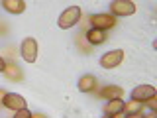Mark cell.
Wrapping results in <instances>:
<instances>
[{
	"label": "cell",
	"instance_id": "2e32d148",
	"mask_svg": "<svg viewBox=\"0 0 157 118\" xmlns=\"http://www.w3.org/2000/svg\"><path fill=\"white\" fill-rule=\"evenodd\" d=\"M147 104H149V108L153 110V108H155V104H157V102H155V96H153V98H147Z\"/></svg>",
	"mask_w": 157,
	"mask_h": 118
},
{
	"label": "cell",
	"instance_id": "ac0fdd59",
	"mask_svg": "<svg viewBox=\"0 0 157 118\" xmlns=\"http://www.w3.org/2000/svg\"><path fill=\"white\" fill-rule=\"evenodd\" d=\"M4 67H6V61L0 57V73H4Z\"/></svg>",
	"mask_w": 157,
	"mask_h": 118
},
{
	"label": "cell",
	"instance_id": "d6986e66",
	"mask_svg": "<svg viewBox=\"0 0 157 118\" xmlns=\"http://www.w3.org/2000/svg\"><path fill=\"white\" fill-rule=\"evenodd\" d=\"M144 118H155V114L151 112V114H147V116H144Z\"/></svg>",
	"mask_w": 157,
	"mask_h": 118
},
{
	"label": "cell",
	"instance_id": "9c48e42d",
	"mask_svg": "<svg viewBox=\"0 0 157 118\" xmlns=\"http://www.w3.org/2000/svg\"><path fill=\"white\" fill-rule=\"evenodd\" d=\"M104 39H106V32H102V30L90 28L86 32V41L90 43V45H100V43H104Z\"/></svg>",
	"mask_w": 157,
	"mask_h": 118
},
{
	"label": "cell",
	"instance_id": "8992f818",
	"mask_svg": "<svg viewBox=\"0 0 157 118\" xmlns=\"http://www.w3.org/2000/svg\"><path fill=\"white\" fill-rule=\"evenodd\" d=\"M2 102H4V106H6V108H10V110H16V112L26 108V98L16 95V92H6L4 98H2Z\"/></svg>",
	"mask_w": 157,
	"mask_h": 118
},
{
	"label": "cell",
	"instance_id": "e0dca14e",
	"mask_svg": "<svg viewBox=\"0 0 157 118\" xmlns=\"http://www.w3.org/2000/svg\"><path fill=\"white\" fill-rule=\"evenodd\" d=\"M126 118H144V114H141V112H136V114H128Z\"/></svg>",
	"mask_w": 157,
	"mask_h": 118
},
{
	"label": "cell",
	"instance_id": "52a82bcc",
	"mask_svg": "<svg viewBox=\"0 0 157 118\" xmlns=\"http://www.w3.org/2000/svg\"><path fill=\"white\" fill-rule=\"evenodd\" d=\"M153 96H155V87H151V85H140L132 91V100H137V102H144Z\"/></svg>",
	"mask_w": 157,
	"mask_h": 118
},
{
	"label": "cell",
	"instance_id": "3957f363",
	"mask_svg": "<svg viewBox=\"0 0 157 118\" xmlns=\"http://www.w3.org/2000/svg\"><path fill=\"white\" fill-rule=\"evenodd\" d=\"M90 24L94 30H102V32H106V30H112L116 26V18L112 16V14H92L90 16Z\"/></svg>",
	"mask_w": 157,
	"mask_h": 118
},
{
	"label": "cell",
	"instance_id": "ba28073f",
	"mask_svg": "<svg viewBox=\"0 0 157 118\" xmlns=\"http://www.w3.org/2000/svg\"><path fill=\"white\" fill-rule=\"evenodd\" d=\"M124 112V100L122 98H114V100H108L106 104H104V114L106 116H118V114H122Z\"/></svg>",
	"mask_w": 157,
	"mask_h": 118
},
{
	"label": "cell",
	"instance_id": "6da1fadb",
	"mask_svg": "<svg viewBox=\"0 0 157 118\" xmlns=\"http://www.w3.org/2000/svg\"><path fill=\"white\" fill-rule=\"evenodd\" d=\"M78 18H81V8L78 6H69L65 12L59 16V28H63V30L73 28L78 22Z\"/></svg>",
	"mask_w": 157,
	"mask_h": 118
},
{
	"label": "cell",
	"instance_id": "5bb4252c",
	"mask_svg": "<svg viewBox=\"0 0 157 118\" xmlns=\"http://www.w3.org/2000/svg\"><path fill=\"white\" fill-rule=\"evenodd\" d=\"M141 108H144V102H137V100L124 102V110H126V114H136V112H141Z\"/></svg>",
	"mask_w": 157,
	"mask_h": 118
},
{
	"label": "cell",
	"instance_id": "30bf717a",
	"mask_svg": "<svg viewBox=\"0 0 157 118\" xmlns=\"http://www.w3.org/2000/svg\"><path fill=\"white\" fill-rule=\"evenodd\" d=\"M96 88V77L94 75H85L78 79V91L81 92H90Z\"/></svg>",
	"mask_w": 157,
	"mask_h": 118
},
{
	"label": "cell",
	"instance_id": "9a60e30c",
	"mask_svg": "<svg viewBox=\"0 0 157 118\" xmlns=\"http://www.w3.org/2000/svg\"><path fill=\"white\" fill-rule=\"evenodd\" d=\"M14 118H32V112H29L28 108H24V110H18Z\"/></svg>",
	"mask_w": 157,
	"mask_h": 118
},
{
	"label": "cell",
	"instance_id": "277c9868",
	"mask_svg": "<svg viewBox=\"0 0 157 118\" xmlns=\"http://www.w3.org/2000/svg\"><path fill=\"white\" fill-rule=\"evenodd\" d=\"M22 57L26 59L28 63H33L36 61V57H37V41L33 37H26L22 41Z\"/></svg>",
	"mask_w": 157,
	"mask_h": 118
},
{
	"label": "cell",
	"instance_id": "4fadbf2b",
	"mask_svg": "<svg viewBox=\"0 0 157 118\" xmlns=\"http://www.w3.org/2000/svg\"><path fill=\"white\" fill-rule=\"evenodd\" d=\"M104 98H108V100H114V98H122V95H124V91H122L120 87H116V85H108L102 88V92H100Z\"/></svg>",
	"mask_w": 157,
	"mask_h": 118
},
{
	"label": "cell",
	"instance_id": "ffe728a7",
	"mask_svg": "<svg viewBox=\"0 0 157 118\" xmlns=\"http://www.w3.org/2000/svg\"><path fill=\"white\" fill-rule=\"evenodd\" d=\"M32 118H43L41 114H32Z\"/></svg>",
	"mask_w": 157,
	"mask_h": 118
},
{
	"label": "cell",
	"instance_id": "7c38bea8",
	"mask_svg": "<svg viewBox=\"0 0 157 118\" xmlns=\"http://www.w3.org/2000/svg\"><path fill=\"white\" fill-rule=\"evenodd\" d=\"M4 75H6L10 81H22V69H20L16 63H6V67H4Z\"/></svg>",
	"mask_w": 157,
	"mask_h": 118
},
{
	"label": "cell",
	"instance_id": "44dd1931",
	"mask_svg": "<svg viewBox=\"0 0 157 118\" xmlns=\"http://www.w3.org/2000/svg\"><path fill=\"white\" fill-rule=\"evenodd\" d=\"M104 118H112V116H104Z\"/></svg>",
	"mask_w": 157,
	"mask_h": 118
},
{
	"label": "cell",
	"instance_id": "5b68a950",
	"mask_svg": "<svg viewBox=\"0 0 157 118\" xmlns=\"http://www.w3.org/2000/svg\"><path fill=\"white\" fill-rule=\"evenodd\" d=\"M122 59H124V51H122V49H114V51H108V53L102 55L100 65L104 69H114L122 63Z\"/></svg>",
	"mask_w": 157,
	"mask_h": 118
},
{
	"label": "cell",
	"instance_id": "7a4b0ae2",
	"mask_svg": "<svg viewBox=\"0 0 157 118\" xmlns=\"http://www.w3.org/2000/svg\"><path fill=\"white\" fill-rule=\"evenodd\" d=\"M136 12V4L130 0H114L110 2V14L112 16H132Z\"/></svg>",
	"mask_w": 157,
	"mask_h": 118
},
{
	"label": "cell",
	"instance_id": "8fae6325",
	"mask_svg": "<svg viewBox=\"0 0 157 118\" xmlns=\"http://www.w3.org/2000/svg\"><path fill=\"white\" fill-rule=\"evenodd\" d=\"M2 8L8 10L10 14H22L26 10V2H22V0H4Z\"/></svg>",
	"mask_w": 157,
	"mask_h": 118
}]
</instances>
